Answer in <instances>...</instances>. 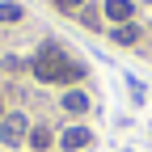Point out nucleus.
Returning a JSON list of instances; mask_svg holds the SVG:
<instances>
[{
	"instance_id": "nucleus-1",
	"label": "nucleus",
	"mask_w": 152,
	"mask_h": 152,
	"mask_svg": "<svg viewBox=\"0 0 152 152\" xmlns=\"http://www.w3.org/2000/svg\"><path fill=\"white\" fill-rule=\"evenodd\" d=\"M30 68H34L38 80H47V85H72V80H80V76H85V68H80V64H72V59H68V51H59L55 42H47L42 51H38Z\"/></svg>"
},
{
	"instance_id": "nucleus-2",
	"label": "nucleus",
	"mask_w": 152,
	"mask_h": 152,
	"mask_svg": "<svg viewBox=\"0 0 152 152\" xmlns=\"http://www.w3.org/2000/svg\"><path fill=\"white\" fill-rule=\"evenodd\" d=\"M30 140V123H26V114H4L0 118V144H26Z\"/></svg>"
},
{
	"instance_id": "nucleus-3",
	"label": "nucleus",
	"mask_w": 152,
	"mask_h": 152,
	"mask_svg": "<svg viewBox=\"0 0 152 152\" xmlns=\"http://www.w3.org/2000/svg\"><path fill=\"white\" fill-rule=\"evenodd\" d=\"M59 144H64L68 152H80V148L93 144V131H89V127H68L64 135H59Z\"/></svg>"
},
{
	"instance_id": "nucleus-4",
	"label": "nucleus",
	"mask_w": 152,
	"mask_h": 152,
	"mask_svg": "<svg viewBox=\"0 0 152 152\" xmlns=\"http://www.w3.org/2000/svg\"><path fill=\"white\" fill-rule=\"evenodd\" d=\"M131 13H135V4H131V0H106V17H110V21L127 26V21H131Z\"/></svg>"
},
{
	"instance_id": "nucleus-5",
	"label": "nucleus",
	"mask_w": 152,
	"mask_h": 152,
	"mask_svg": "<svg viewBox=\"0 0 152 152\" xmlns=\"http://www.w3.org/2000/svg\"><path fill=\"white\" fill-rule=\"evenodd\" d=\"M64 110H68V114H85V110H89V97H85L80 89H68V93H64Z\"/></svg>"
},
{
	"instance_id": "nucleus-6",
	"label": "nucleus",
	"mask_w": 152,
	"mask_h": 152,
	"mask_svg": "<svg viewBox=\"0 0 152 152\" xmlns=\"http://www.w3.org/2000/svg\"><path fill=\"white\" fill-rule=\"evenodd\" d=\"M135 38H140V26H114V42H123V47H131V42H135Z\"/></svg>"
},
{
	"instance_id": "nucleus-7",
	"label": "nucleus",
	"mask_w": 152,
	"mask_h": 152,
	"mask_svg": "<svg viewBox=\"0 0 152 152\" xmlns=\"http://www.w3.org/2000/svg\"><path fill=\"white\" fill-rule=\"evenodd\" d=\"M30 148H34V152L51 148V127H34V131H30Z\"/></svg>"
},
{
	"instance_id": "nucleus-8",
	"label": "nucleus",
	"mask_w": 152,
	"mask_h": 152,
	"mask_svg": "<svg viewBox=\"0 0 152 152\" xmlns=\"http://www.w3.org/2000/svg\"><path fill=\"white\" fill-rule=\"evenodd\" d=\"M0 21H21V4L4 0V4H0Z\"/></svg>"
},
{
	"instance_id": "nucleus-9",
	"label": "nucleus",
	"mask_w": 152,
	"mask_h": 152,
	"mask_svg": "<svg viewBox=\"0 0 152 152\" xmlns=\"http://www.w3.org/2000/svg\"><path fill=\"white\" fill-rule=\"evenodd\" d=\"M55 4H59V9L68 13V9H80V4H85V0H55Z\"/></svg>"
},
{
	"instance_id": "nucleus-10",
	"label": "nucleus",
	"mask_w": 152,
	"mask_h": 152,
	"mask_svg": "<svg viewBox=\"0 0 152 152\" xmlns=\"http://www.w3.org/2000/svg\"><path fill=\"white\" fill-rule=\"evenodd\" d=\"M0 110H4V106H0ZM0 118H4V114H0Z\"/></svg>"
}]
</instances>
